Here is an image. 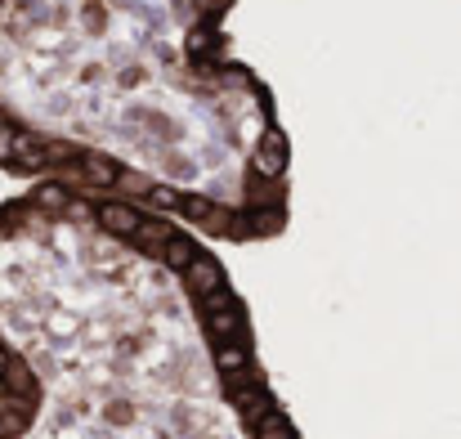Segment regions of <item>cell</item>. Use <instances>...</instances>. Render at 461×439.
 I'll return each instance as SVG.
<instances>
[{
    "mask_svg": "<svg viewBox=\"0 0 461 439\" xmlns=\"http://www.w3.org/2000/svg\"><path fill=\"white\" fill-rule=\"evenodd\" d=\"M238 0H0V170L126 197L206 242L292 220L278 99L233 54Z\"/></svg>",
    "mask_w": 461,
    "mask_h": 439,
    "instance_id": "6da1fadb",
    "label": "cell"
}]
</instances>
